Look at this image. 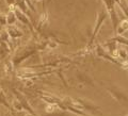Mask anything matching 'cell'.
I'll list each match as a JSON object with an SVG mask.
<instances>
[{
	"instance_id": "1",
	"label": "cell",
	"mask_w": 128,
	"mask_h": 116,
	"mask_svg": "<svg viewBox=\"0 0 128 116\" xmlns=\"http://www.w3.org/2000/svg\"><path fill=\"white\" fill-rule=\"evenodd\" d=\"M58 109V106H56V104H48V106L46 108V111L48 113H50V112H53L54 110H57Z\"/></svg>"
}]
</instances>
